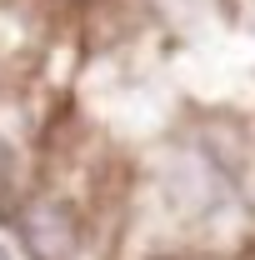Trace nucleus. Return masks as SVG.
Returning <instances> with one entry per match:
<instances>
[{
	"label": "nucleus",
	"mask_w": 255,
	"mask_h": 260,
	"mask_svg": "<svg viewBox=\"0 0 255 260\" xmlns=\"http://www.w3.org/2000/svg\"><path fill=\"white\" fill-rule=\"evenodd\" d=\"M200 155H205V165H215L225 180H240L250 170V140L230 120H210L200 130Z\"/></svg>",
	"instance_id": "nucleus-3"
},
{
	"label": "nucleus",
	"mask_w": 255,
	"mask_h": 260,
	"mask_svg": "<svg viewBox=\"0 0 255 260\" xmlns=\"http://www.w3.org/2000/svg\"><path fill=\"white\" fill-rule=\"evenodd\" d=\"M225 185H230V180H225L215 165H205L200 150H195V155H175V160L160 165V195H165V205H170L175 215H185V220L210 215Z\"/></svg>",
	"instance_id": "nucleus-2"
},
{
	"label": "nucleus",
	"mask_w": 255,
	"mask_h": 260,
	"mask_svg": "<svg viewBox=\"0 0 255 260\" xmlns=\"http://www.w3.org/2000/svg\"><path fill=\"white\" fill-rule=\"evenodd\" d=\"M10 230L30 250V260H75L80 255V215H75V205L60 200V195L30 190L15 205Z\"/></svg>",
	"instance_id": "nucleus-1"
},
{
	"label": "nucleus",
	"mask_w": 255,
	"mask_h": 260,
	"mask_svg": "<svg viewBox=\"0 0 255 260\" xmlns=\"http://www.w3.org/2000/svg\"><path fill=\"white\" fill-rule=\"evenodd\" d=\"M155 260H210V255H155Z\"/></svg>",
	"instance_id": "nucleus-5"
},
{
	"label": "nucleus",
	"mask_w": 255,
	"mask_h": 260,
	"mask_svg": "<svg viewBox=\"0 0 255 260\" xmlns=\"http://www.w3.org/2000/svg\"><path fill=\"white\" fill-rule=\"evenodd\" d=\"M30 195V180H25V155H20V145L0 130V215L10 220L15 215V205Z\"/></svg>",
	"instance_id": "nucleus-4"
},
{
	"label": "nucleus",
	"mask_w": 255,
	"mask_h": 260,
	"mask_svg": "<svg viewBox=\"0 0 255 260\" xmlns=\"http://www.w3.org/2000/svg\"><path fill=\"white\" fill-rule=\"evenodd\" d=\"M0 260H10V255H5V250H0Z\"/></svg>",
	"instance_id": "nucleus-6"
}]
</instances>
